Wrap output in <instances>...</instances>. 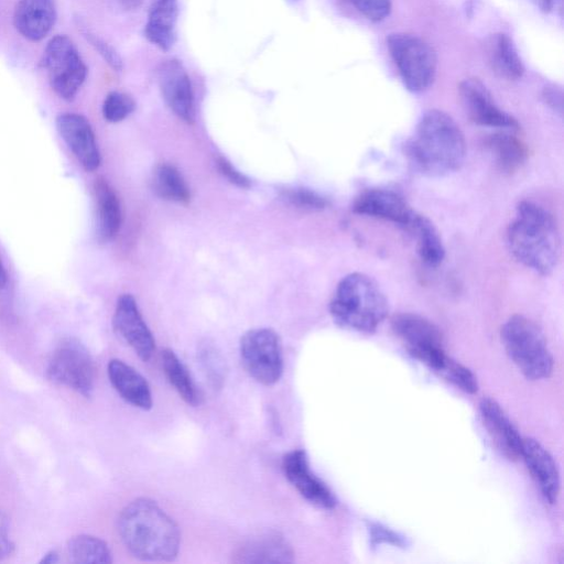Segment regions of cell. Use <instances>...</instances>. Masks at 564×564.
I'll return each instance as SVG.
<instances>
[{"instance_id":"cell-1","label":"cell","mask_w":564,"mask_h":564,"mask_svg":"<svg viewBox=\"0 0 564 564\" xmlns=\"http://www.w3.org/2000/svg\"><path fill=\"white\" fill-rule=\"evenodd\" d=\"M117 530L127 550L140 560L169 562L178 554L180 529L152 499L129 502L118 517Z\"/></svg>"},{"instance_id":"cell-2","label":"cell","mask_w":564,"mask_h":564,"mask_svg":"<svg viewBox=\"0 0 564 564\" xmlns=\"http://www.w3.org/2000/svg\"><path fill=\"white\" fill-rule=\"evenodd\" d=\"M507 245L511 254L524 267L551 274L562 253V239L553 214L532 200H521L507 228Z\"/></svg>"},{"instance_id":"cell-3","label":"cell","mask_w":564,"mask_h":564,"mask_svg":"<svg viewBox=\"0 0 564 564\" xmlns=\"http://www.w3.org/2000/svg\"><path fill=\"white\" fill-rule=\"evenodd\" d=\"M410 164L423 175H448L463 165L466 141L459 126L446 112L426 111L405 145Z\"/></svg>"},{"instance_id":"cell-4","label":"cell","mask_w":564,"mask_h":564,"mask_svg":"<svg viewBox=\"0 0 564 564\" xmlns=\"http://www.w3.org/2000/svg\"><path fill=\"white\" fill-rule=\"evenodd\" d=\"M333 321L340 327L359 333H373L389 313L388 300L369 275L352 272L336 286L329 303Z\"/></svg>"},{"instance_id":"cell-5","label":"cell","mask_w":564,"mask_h":564,"mask_svg":"<svg viewBox=\"0 0 564 564\" xmlns=\"http://www.w3.org/2000/svg\"><path fill=\"white\" fill-rule=\"evenodd\" d=\"M507 355L530 380L546 379L553 371V357L539 325L523 315L510 316L501 327Z\"/></svg>"},{"instance_id":"cell-6","label":"cell","mask_w":564,"mask_h":564,"mask_svg":"<svg viewBox=\"0 0 564 564\" xmlns=\"http://www.w3.org/2000/svg\"><path fill=\"white\" fill-rule=\"evenodd\" d=\"M387 46L408 90L422 93L431 87L437 58L430 43L412 33L394 32L387 36Z\"/></svg>"},{"instance_id":"cell-7","label":"cell","mask_w":564,"mask_h":564,"mask_svg":"<svg viewBox=\"0 0 564 564\" xmlns=\"http://www.w3.org/2000/svg\"><path fill=\"white\" fill-rule=\"evenodd\" d=\"M42 64L52 89L61 98L72 100L87 75L74 42L66 35L54 36L45 47Z\"/></svg>"},{"instance_id":"cell-8","label":"cell","mask_w":564,"mask_h":564,"mask_svg":"<svg viewBox=\"0 0 564 564\" xmlns=\"http://www.w3.org/2000/svg\"><path fill=\"white\" fill-rule=\"evenodd\" d=\"M240 358L247 372L263 386H273L282 376V345L271 328L248 330L240 340Z\"/></svg>"},{"instance_id":"cell-9","label":"cell","mask_w":564,"mask_h":564,"mask_svg":"<svg viewBox=\"0 0 564 564\" xmlns=\"http://www.w3.org/2000/svg\"><path fill=\"white\" fill-rule=\"evenodd\" d=\"M394 334L402 340L409 354L436 371L443 362V334L430 319L415 313H398L391 319Z\"/></svg>"},{"instance_id":"cell-10","label":"cell","mask_w":564,"mask_h":564,"mask_svg":"<svg viewBox=\"0 0 564 564\" xmlns=\"http://www.w3.org/2000/svg\"><path fill=\"white\" fill-rule=\"evenodd\" d=\"M46 373L50 380L66 386L84 397L94 390L95 366L91 356L76 339L62 341L53 351Z\"/></svg>"},{"instance_id":"cell-11","label":"cell","mask_w":564,"mask_h":564,"mask_svg":"<svg viewBox=\"0 0 564 564\" xmlns=\"http://www.w3.org/2000/svg\"><path fill=\"white\" fill-rule=\"evenodd\" d=\"M458 94L469 119L478 124L497 129L516 130L518 121L495 102L489 89L476 77L459 83Z\"/></svg>"},{"instance_id":"cell-12","label":"cell","mask_w":564,"mask_h":564,"mask_svg":"<svg viewBox=\"0 0 564 564\" xmlns=\"http://www.w3.org/2000/svg\"><path fill=\"white\" fill-rule=\"evenodd\" d=\"M282 470L285 478L312 505L330 510L337 500L329 487L311 469L306 453L294 449L283 456Z\"/></svg>"},{"instance_id":"cell-13","label":"cell","mask_w":564,"mask_h":564,"mask_svg":"<svg viewBox=\"0 0 564 564\" xmlns=\"http://www.w3.org/2000/svg\"><path fill=\"white\" fill-rule=\"evenodd\" d=\"M112 324L116 333L134 350L141 360L148 361L152 357L155 341L132 295L122 294L118 299Z\"/></svg>"},{"instance_id":"cell-14","label":"cell","mask_w":564,"mask_h":564,"mask_svg":"<svg viewBox=\"0 0 564 564\" xmlns=\"http://www.w3.org/2000/svg\"><path fill=\"white\" fill-rule=\"evenodd\" d=\"M356 214L382 219L408 228L416 212L397 192L371 188L361 192L352 204Z\"/></svg>"},{"instance_id":"cell-15","label":"cell","mask_w":564,"mask_h":564,"mask_svg":"<svg viewBox=\"0 0 564 564\" xmlns=\"http://www.w3.org/2000/svg\"><path fill=\"white\" fill-rule=\"evenodd\" d=\"M158 75L162 96L170 109L180 119L192 123L195 118L194 94L183 65L176 59L165 61Z\"/></svg>"},{"instance_id":"cell-16","label":"cell","mask_w":564,"mask_h":564,"mask_svg":"<svg viewBox=\"0 0 564 564\" xmlns=\"http://www.w3.org/2000/svg\"><path fill=\"white\" fill-rule=\"evenodd\" d=\"M56 128L86 171H95L100 165V153L95 134L84 116L73 112L61 113L56 118Z\"/></svg>"},{"instance_id":"cell-17","label":"cell","mask_w":564,"mask_h":564,"mask_svg":"<svg viewBox=\"0 0 564 564\" xmlns=\"http://www.w3.org/2000/svg\"><path fill=\"white\" fill-rule=\"evenodd\" d=\"M479 413L498 451L510 460L520 458L523 438L500 404L491 398H484L479 403Z\"/></svg>"},{"instance_id":"cell-18","label":"cell","mask_w":564,"mask_h":564,"mask_svg":"<svg viewBox=\"0 0 564 564\" xmlns=\"http://www.w3.org/2000/svg\"><path fill=\"white\" fill-rule=\"evenodd\" d=\"M520 458L538 485L541 495L549 503L557 500L561 489L560 471L550 452L536 440L522 441Z\"/></svg>"},{"instance_id":"cell-19","label":"cell","mask_w":564,"mask_h":564,"mask_svg":"<svg viewBox=\"0 0 564 564\" xmlns=\"http://www.w3.org/2000/svg\"><path fill=\"white\" fill-rule=\"evenodd\" d=\"M236 563H292L294 551L279 532H264L245 540L232 553Z\"/></svg>"},{"instance_id":"cell-20","label":"cell","mask_w":564,"mask_h":564,"mask_svg":"<svg viewBox=\"0 0 564 564\" xmlns=\"http://www.w3.org/2000/svg\"><path fill=\"white\" fill-rule=\"evenodd\" d=\"M55 20V0H20L13 15L18 32L33 42L44 39L52 30Z\"/></svg>"},{"instance_id":"cell-21","label":"cell","mask_w":564,"mask_h":564,"mask_svg":"<svg viewBox=\"0 0 564 564\" xmlns=\"http://www.w3.org/2000/svg\"><path fill=\"white\" fill-rule=\"evenodd\" d=\"M109 380L120 397L141 410L152 408V393L144 377L120 359H111L107 368Z\"/></svg>"},{"instance_id":"cell-22","label":"cell","mask_w":564,"mask_h":564,"mask_svg":"<svg viewBox=\"0 0 564 564\" xmlns=\"http://www.w3.org/2000/svg\"><path fill=\"white\" fill-rule=\"evenodd\" d=\"M177 0H153L144 33L161 50H170L176 39Z\"/></svg>"},{"instance_id":"cell-23","label":"cell","mask_w":564,"mask_h":564,"mask_svg":"<svg viewBox=\"0 0 564 564\" xmlns=\"http://www.w3.org/2000/svg\"><path fill=\"white\" fill-rule=\"evenodd\" d=\"M94 199L96 210V235L99 241L112 240L121 225V209L119 199L112 187L102 178L94 184Z\"/></svg>"},{"instance_id":"cell-24","label":"cell","mask_w":564,"mask_h":564,"mask_svg":"<svg viewBox=\"0 0 564 564\" xmlns=\"http://www.w3.org/2000/svg\"><path fill=\"white\" fill-rule=\"evenodd\" d=\"M487 56L492 70L502 78L517 80L524 66L512 39L506 33L491 35L487 43Z\"/></svg>"},{"instance_id":"cell-25","label":"cell","mask_w":564,"mask_h":564,"mask_svg":"<svg viewBox=\"0 0 564 564\" xmlns=\"http://www.w3.org/2000/svg\"><path fill=\"white\" fill-rule=\"evenodd\" d=\"M485 147L494 158L496 166L505 173L518 171L528 158L525 143L506 131L489 134L485 140Z\"/></svg>"},{"instance_id":"cell-26","label":"cell","mask_w":564,"mask_h":564,"mask_svg":"<svg viewBox=\"0 0 564 564\" xmlns=\"http://www.w3.org/2000/svg\"><path fill=\"white\" fill-rule=\"evenodd\" d=\"M406 230L415 238L420 259L429 267H438L444 260L445 248L434 224L416 213Z\"/></svg>"},{"instance_id":"cell-27","label":"cell","mask_w":564,"mask_h":564,"mask_svg":"<svg viewBox=\"0 0 564 564\" xmlns=\"http://www.w3.org/2000/svg\"><path fill=\"white\" fill-rule=\"evenodd\" d=\"M162 366L165 377L178 395L189 405L200 404L202 394L188 369L172 349L162 352Z\"/></svg>"},{"instance_id":"cell-28","label":"cell","mask_w":564,"mask_h":564,"mask_svg":"<svg viewBox=\"0 0 564 564\" xmlns=\"http://www.w3.org/2000/svg\"><path fill=\"white\" fill-rule=\"evenodd\" d=\"M68 558L73 563H111L112 556L108 544L94 535L79 534L67 542Z\"/></svg>"},{"instance_id":"cell-29","label":"cell","mask_w":564,"mask_h":564,"mask_svg":"<svg viewBox=\"0 0 564 564\" xmlns=\"http://www.w3.org/2000/svg\"><path fill=\"white\" fill-rule=\"evenodd\" d=\"M153 191L162 198L178 203L189 200V189L178 170L171 164L159 165L152 176Z\"/></svg>"},{"instance_id":"cell-30","label":"cell","mask_w":564,"mask_h":564,"mask_svg":"<svg viewBox=\"0 0 564 564\" xmlns=\"http://www.w3.org/2000/svg\"><path fill=\"white\" fill-rule=\"evenodd\" d=\"M435 372L466 393L478 391V380L473 371L447 355Z\"/></svg>"},{"instance_id":"cell-31","label":"cell","mask_w":564,"mask_h":564,"mask_svg":"<svg viewBox=\"0 0 564 564\" xmlns=\"http://www.w3.org/2000/svg\"><path fill=\"white\" fill-rule=\"evenodd\" d=\"M198 356L210 384L215 389L220 388L224 383L226 372L225 362L220 354L213 345L206 343L199 348Z\"/></svg>"},{"instance_id":"cell-32","label":"cell","mask_w":564,"mask_h":564,"mask_svg":"<svg viewBox=\"0 0 564 564\" xmlns=\"http://www.w3.org/2000/svg\"><path fill=\"white\" fill-rule=\"evenodd\" d=\"M134 110V101L127 94L111 91L102 104V116L109 122H119Z\"/></svg>"},{"instance_id":"cell-33","label":"cell","mask_w":564,"mask_h":564,"mask_svg":"<svg viewBox=\"0 0 564 564\" xmlns=\"http://www.w3.org/2000/svg\"><path fill=\"white\" fill-rule=\"evenodd\" d=\"M284 198L295 206L307 209L321 210L327 206V200L323 196L306 188L286 191Z\"/></svg>"},{"instance_id":"cell-34","label":"cell","mask_w":564,"mask_h":564,"mask_svg":"<svg viewBox=\"0 0 564 564\" xmlns=\"http://www.w3.org/2000/svg\"><path fill=\"white\" fill-rule=\"evenodd\" d=\"M349 2L368 20L380 22L391 12V0H349Z\"/></svg>"},{"instance_id":"cell-35","label":"cell","mask_w":564,"mask_h":564,"mask_svg":"<svg viewBox=\"0 0 564 564\" xmlns=\"http://www.w3.org/2000/svg\"><path fill=\"white\" fill-rule=\"evenodd\" d=\"M369 532L373 544L389 543L398 546L405 544L403 536L378 523H371L369 525Z\"/></svg>"},{"instance_id":"cell-36","label":"cell","mask_w":564,"mask_h":564,"mask_svg":"<svg viewBox=\"0 0 564 564\" xmlns=\"http://www.w3.org/2000/svg\"><path fill=\"white\" fill-rule=\"evenodd\" d=\"M217 167L231 184L241 188H248L250 186V180L232 166L225 158H218Z\"/></svg>"},{"instance_id":"cell-37","label":"cell","mask_w":564,"mask_h":564,"mask_svg":"<svg viewBox=\"0 0 564 564\" xmlns=\"http://www.w3.org/2000/svg\"><path fill=\"white\" fill-rule=\"evenodd\" d=\"M14 550V543L10 535V521L8 516L0 510V561L10 556Z\"/></svg>"},{"instance_id":"cell-38","label":"cell","mask_w":564,"mask_h":564,"mask_svg":"<svg viewBox=\"0 0 564 564\" xmlns=\"http://www.w3.org/2000/svg\"><path fill=\"white\" fill-rule=\"evenodd\" d=\"M85 36L115 69H121V59L109 45L89 32H85Z\"/></svg>"},{"instance_id":"cell-39","label":"cell","mask_w":564,"mask_h":564,"mask_svg":"<svg viewBox=\"0 0 564 564\" xmlns=\"http://www.w3.org/2000/svg\"><path fill=\"white\" fill-rule=\"evenodd\" d=\"M542 99L553 111L562 115L563 112V90L555 84L547 85L542 90Z\"/></svg>"},{"instance_id":"cell-40","label":"cell","mask_w":564,"mask_h":564,"mask_svg":"<svg viewBox=\"0 0 564 564\" xmlns=\"http://www.w3.org/2000/svg\"><path fill=\"white\" fill-rule=\"evenodd\" d=\"M543 12H550L556 6L557 0H533Z\"/></svg>"},{"instance_id":"cell-41","label":"cell","mask_w":564,"mask_h":564,"mask_svg":"<svg viewBox=\"0 0 564 564\" xmlns=\"http://www.w3.org/2000/svg\"><path fill=\"white\" fill-rule=\"evenodd\" d=\"M56 562H58V555L55 551L47 552L41 560V563H56Z\"/></svg>"},{"instance_id":"cell-42","label":"cell","mask_w":564,"mask_h":564,"mask_svg":"<svg viewBox=\"0 0 564 564\" xmlns=\"http://www.w3.org/2000/svg\"><path fill=\"white\" fill-rule=\"evenodd\" d=\"M7 272L4 270V267L2 265L1 261H0V290L2 288H4V285L7 284Z\"/></svg>"},{"instance_id":"cell-43","label":"cell","mask_w":564,"mask_h":564,"mask_svg":"<svg viewBox=\"0 0 564 564\" xmlns=\"http://www.w3.org/2000/svg\"><path fill=\"white\" fill-rule=\"evenodd\" d=\"M127 8L138 7L141 0H120Z\"/></svg>"},{"instance_id":"cell-44","label":"cell","mask_w":564,"mask_h":564,"mask_svg":"<svg viewBox=\"0 0 564 564\" xmlns=\"http://www.w3.org/2000/svg\"><path fill=\"white\" fill-rule=\"evenodd\" d=\"M293 1H295V0H293Z\"/></svg>"}]
</instances>
